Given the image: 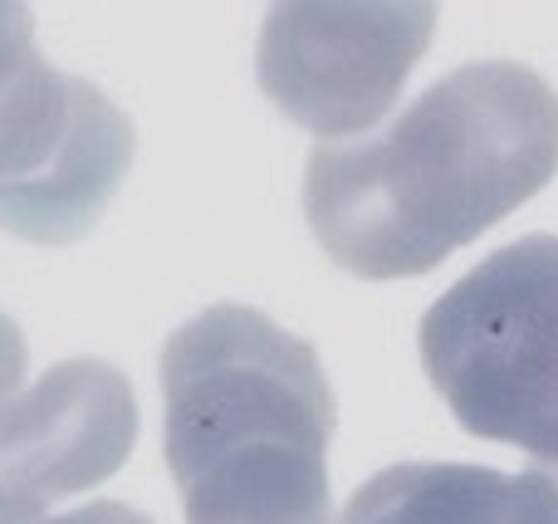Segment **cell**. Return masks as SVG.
I'll return each mask as SVG.
<instances>
[{
    "instance_id": "277c9868",
    "label": "cell",
    "mask_w": 558,
    "mask_h": 524,
    "mask_svg": "<svg viewBox=\"0 0 558 524\" xmlns=\"http://www.w3.org/2000/svg\"><path fill=\"white\" fill-rule=\"evenodd\" d=\"M432 29L416 0H289L265 15L255 74L289 123L343 143L387 118Z\"/></svg>"
},
{
    "instance_id": "5b68a950",
    "label": "cell",
    "mask_w": 558,
    "mask_h": 524,
    "mask_svg": "<svg viewBox=\"0 0 558 524\" xmlns=\"http://www.w3.org/2000/svg\"><path fill=\"white\" fill-rule=\"evenodd\" d=\"M137 441V398L104 358L54 363L0 407V524L49 520L59 496L104 486Z\"/></svg>"
},
{
    "instance_id": "52a82bcc",
    "label": "cell",
    "mask_w": 558,
    "mask_h": 524,
    "mask_svg": "<svg viewBox=\"0 0 558 524\" xmlns=\"http://www.w3.org/2000/svg\"><path fill=\"white\" fill-rule=\"evenodd\" d=\"M338 524H558V490L534 471L402 461L363 480Z\"/></svg>"
},
{
    "instance_id": "30bf717a",
    "label": "cell",
    "mask_w": 558,
    "mask_h": 524,
    "mask_svg": "<svg viewBox=\"0 0 558 524\" xmlns=\"http://www.w3.org/2000/svg\"><path fill=\"white\" fill-rule=\"evenodd\" d=\"M35 524H153V520H147L143 510L123 505V500H88V505L69 510V515H49Z\"/></svg>"
},
{
    "instance_id": "ba28073f",
    "label": "cell",
    "mask_w": 558,
    "mask_h": 524,
    "mask_svg": "<svg viewBox=\"0 0 558 524\" xmlns=\"http://www.w3.org/2000/svg\"><path fill=\"white\" fill-rule=\"evenodd\" d=\"M74 123V74L49 69L35 45V15L0 0V186L39 176Z\"/></svg>"
},
{
    "instance_id": "9c48e42d",
    "label": "cell",
    "mask_w": 558,
    "mask_h": 524,
    "mask_svg": "<svg viewBox=\"0 0 558 524\" xmlns=\"http://www.w3.org/2000/svg\"><path fill=\"white\" fill-rule=\"evenodd\" d=\"M25 363H29V349H25V333L10 314H0V407L10 402V392L25 382Z\"/></svg>"
},
{
    "instance_id": "3957f363",
    "label": "cell",
    "mask_w": 558,
    "mask_h": 524,
    "mask_svg": "<svg viewBox=\"0 0 558 524\" xmlns=\"http://www.w3.org/2000/svg\"><path fill=\"white\" fill-rule=\"evenodd\" d=\"M432 388L471 437L505 441L558 490V235L485 255L422 319Z\"/></svg>"
},
{
    "instance_id": "6da1fadb",
    "label": "cell",
    "mask_w": 558,
    "mask_h": 524,
    "mask_svg": "<svg viewBox=\"0 0 558 524\" xmlns=\"http://www.w3.org/2000/svg\"><path fill=\"white\" fill-rule=\"evenodd\" d=\"M558 172V94L510 59L436 78L387 133L318 143L304 216L333 265L363 280H412L471 245Z\"/></svg>"
},
{
    "instance_id": "8992f818",
    "label": "cell",
    "mask_w": 558,
    "mask_h": 524,
    "mask_svg": "<svg viewBox=\"0 0 558 524\" xmlns=\"http://www.w3.org/2000/svg\"><path fill=\"white\" fill-rule=\"evenodd\" d=\"M133 153L137 133L128 113L104 88L74 78V123L64 147L39 176L0 186V231L29 245H69L88 235L133 167Z\"/></svg>"
},
{
    "instance_id": "7a4b0ae2",
    "label": "cell",
    "mask_w": 558,
    "mask_h": 524,
    "mask_svg": "<svg viewBox=\"0 0 558 524\" xmlns=\"http://www.w3.org/2000/svg\"><path fill=\"white\" fill-rule=\"evenodd\" d=\"M167 471L186 524H333V388L304 339L211 304L167 339Z\"/></svg>"
}]
</instances>
